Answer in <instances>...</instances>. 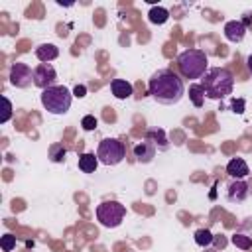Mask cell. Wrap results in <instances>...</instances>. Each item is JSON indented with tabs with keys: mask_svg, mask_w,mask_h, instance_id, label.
<instances>
[{
	"mask_svg": "<svg viewBox=\"0 0 252 252\" xmlns=\"http://www.w3.org/2000/svg\"><path fill=\"white\" fill-rule=\"evenodd\" d=\"M244 98H234L232 102H230V108H232V112H236V114H242L244 112Z\"/></svg>",
	"mask_w": 252,
	"mask_h": 252,
	"instance_id": "25",
	"label": "cell"
},
{
	"mask_svg": "<svg viewBox=\"0 0 252 252\" xmlns=\"http://www.w3.org/2000/svg\"><path fill=\"white\" fill-rule=\"evenodd\" d=\"M224 37L228 39V41H232V43H238V41H242L244 39V35H246V26L240 22V20H230V22H226L224 24Z\"/></svg>",
	"mask_w": 252,
	"mask_h": 252,
	"instance_id": "10",
	"label": "cell"
},
{
	"mask_svg": "<svg viewBox=\"0 0 252 252\" xmlns=\"http://www.w3.org/2000/svg\"><path fill=\"white\" fill-rule=\"evenodd\" d=\"M240 22H242V24H244V26L248 28V26L252 24V14H250V12H246V14H244V18H242Z\"/></svg>",
	"mask_w": 252,
	"mask_h": 252,
	"instance_id": "27",
	"label": "cell"
},
{
	"mask_svg": "<svg viewBox=\"0 0 252 252\" xmlns=\"http://www.w3.org/2000/svg\"><path fill=\"white\" fill-rule=\"evenodd\" d=\"M35 57H37L41 63H51L53 59L59 57V49H57V45H53V43H41V45L35 47Z\"/></svg>",
	"mask_w": 252,
	"mask_h": 252,
	"instance_id": "14",
	"label": "cell"
},
{
	"mask_svg": "<svg viewBox=\"0 0 252 252\" xmlns=\"http://www.w3.org/2000/svg\"><path fill=\"white\" fill-rule=\"evenodd\" d=\"M2 102H4V112L0 116V124H6L12 118V102H10L8 96H2Z\"/></svg>",
	"mask_w": 252,
	"mask_h": 252,
	"instance_id": "23",
	"label": "cell"
},
{
	"mask_svg": "<svg viewBox=\"0 0 252 252\" xmlns=\"http://www.w3.org/2000/svg\"><path fill=\"white\" fill-rule=\"evenodd\" d=\"M87 94V87L85 85H77L75 89H73V96H77V98H83Z\"/></svg>",
	"mask_w": 252,
	"mask_h": 252,
	"instance_id": "26",
	"label": "cell"
},
{
	"mask_svg": "<svg viewBox=\"0 0 252 252\" xmlns=\"http://www.w3.org/2000/svg\"><path fill=\"white\" fill-rule=\"evenodd\" d=\"M65 156H67V148L63 144H51L49 146V159L53 163H61L65 161Z\"/></svg>",
	"mask_w": 252,
	"mask_h": 252,
	"instance_id": "19",
	"label": "cell"
},
{
	"mask_svg": "<svg viewBox=\"0 0 252 252\" xmlns=\"http://www.w3.org/2000/svg\"><path fill=\"white\" fill-rule=\"evenodd\" d=\"M10 83L18 89H28L33 83V69H30L28 63L16 61L10 67Z\"/></svg>",
	"mask_w": 252,
	"mask_h": 252,
	"instance_id": "7",
	"label": "cell"
},
{
	"mask_svg": "<svg viewBox=\"0 0 252 252\" xmlns=\"http://www.w3.org/2000/svg\"><path fill=\"white\" fill-rule=\"evenodd\" d=\"M146 138H148V140H152V142H154V146H156L158 150H161V152H165V150L169 148L167 138H165V132H163L161 128H150V130L146 132Z\"/></svg>",
	"mask_w": 252,
	"mask_h": 252,
	"instance_id": "15",
	"label": "cell"
},
{
	"mask_svg": "<svg viewBox=\"0 0 252 252\" xmlns=\"http://www.w3.org/2000/svg\"><path fill=\"white\" fill-rule=\"evenodd\" d=\"M213 240H215V236H213V232H211V230H207V228H199V230L195 232V244H197V246H201V248L211 246V244H213Z\"/></svg>",
	"mask_w": 252,
	"mask_h": 252,
	"instance_id": "20",
	"label": "cell"
},
{
	"mask_svg": "<svg viewBox=\"0 0 252 252\" xmlns=\"http://www.w3.org/2000/svg\"><path fill=\"white\" fill-rule=\"evenodd\" d=\"M110 91H112V94H114L116 98L124 100V98H130V96H132L134 87H132V83H128L126 79H112Z\"/></svg>",
	"mask_w": 252,
	"mask_h": 252,
	"instance_id": "13",
	"label": "cell"
},
{
	"mask_svg": "<svg viewBox=\"0 0 252 252\" xmlns=\"http://www.w3.org/2000/svg\"><path fill=\"white\" fill-rule=\"evenodd\" d=\"M0 246H2L4 252H12L16 248V236L14 234H4L0 238Z\"/></svg>",
	"mask_w": 252,
	"mask_h": 252,
	"instance_id": "22",
	"label": "cell"
},
{
	"mask_svg": "<svg viewBox=\"0 0 252 252\" xmlns=\"http://www.w3.org/2000/svg\"><path fill=\"white\" fill-rule=\"evenodd\" d=\"M201 85L205 89L207 98L220 100V98H224V96H228L232 93V89H234V75L228 69H224V67H211L203 75Z\"/></svg>",
	"mask_w": 252,
	"mask_h": 252,
	"instance_id": "2",
	"label": "cell"
},
{
	"mask_svg": "<svg viewBox=\"0 0 252 252\" xmlns=\"http://www.w3.org/2000/svg\"><path fill=\"white\" fill-rule=\"evenodd\" d=\"M205 252H219V250H217V248H207Z\"/></svg>",
	"mask_w": 252,
	"mask_h": 252,
	"instance_id": "30",
	"label": "cell"
},
{
	"mask_svg": "<svg viewBox=\"0 0 252 252\" xmlns=\"http://www.w3.org/2000/svg\"><path fill=\"white\" fill-rule=\"evenodd\" d=\"M246 65H248V71H250V75H252V53L248 55V59H246Z\"/></svg>",
	"mask_w": 252,
	"mask_h": 252,
	"instance_id": "29",
	"label": "cell"
},
{
	"mask_svg": "<svg viewBox=\"0 0 252 252\" xmlns=\"http://www.w3.org/2000/svg\"><path fill=\"white\" fill-rule=\"evenodd\" d=\"M248 197V183L244 179H232L226 187V199L232 203H240Z\"/></svg>",
	"mask_w": 252,
	"mask_h": 252,
	"instance_id": "9",
	"label": "cell"
},
{
	"mask_svg": "<svg viewBox=\"0 0 252 252\" xmlns=\"http://www.w3.org/2000/svg\"><path fill=\"white\" fill-rule=\"evenodd\" d=\"M230 242H232L236 248H240V250H250V248H252V238H250V236H246V234H242V232L232 234Z\"/></svg>",
	"mask_w": 252,
	"mask_h": 252,
	"instance_id": "21",
	"label": "cell"
},
{
	"mask_svg": "<svg viewBox=\"0 0 252 252\" xmlns=\"http://www.w3.org/2000/svg\"><path fill=\"white\" fill-rule=\"evenodd\" d=\"M126 217V207L118 201H102L96 207V220L106 228H116Z\"/></svg>",
	"mask_w": 252,
	"mask_h": 252,
	"instance_id": "5",
	"label": "cell"
},
{
	"mask_svg": "<svg viewBox=\"0 0 252 252\" xmlns=\"http://www.w3.org/2000/svg\"><path fill=\"white\" fill-rule=\"evenodd\" d=\"M55 81H57V73L51 63H39L37 67H33V85L37 89L45 91L49 87H55Z\"/></svg>",
	"mask_w": 252,
	"mask_h": 252,
	"instance_id": "8",
	"label": "cell"
},
{
	"mask_svg": "<svg viewBox=\"0 0 252 252\" xmlns=\"http://www.w3.org/2000/svg\"><path fill=\"white\" fill-rule=\"evenodd\" d=\"M148 91L152 98L159 104H177L185 94V85L181 77L175 75L171 69H159L152 75Z\"/></svg>",
	"mask_w": 252,
	"mask_h": 252,
	"instance_id": "1",
	"label": "cell"
},
{
	"mask_svg": "<svg viewBox=\"0 0 252 252\" xmlns=\"http://www.w3.org/2000/svg\"><path fill=\"white\" fill-rule=\"evenodd\" d=\"M226 173H228L232 179H244V177L250 173V167H248V163H246L242 158H232V159L226 163Z\"/></svg>",
	"mask_w": 252,
	"mask_h": 252,
	"instance_id": "12",
	"label": "cell"
},
{
	"mask_svg": "<svg viewBox=\"0 0 252 252\" xmlns=\"http://www.w3.org/2000/svg\"><path fill=\"white\" fill-rule=\"evenodd\" d=\"M205 89H203V85L201 83H193V85H189V100L193 102V106H197V108H201L203 104H205Z\"/></svg>",
	"mask_w": 252,
	"mask_h": 252,
	"instance_id": "17",
	"label": "cell"
},
{
	"mask_svg": "<svg viewBox=\"0 0 252 252\" xmlns=\"http://www.w3.org/2000/svg\"><path fill=\"white\" fill-rule=\"evenodd\" d=\"M156 146H154V142L152 140H144V142H140V144H136L134 146V158L140 161V163H150L152 159H154V156H156Z\"/></svg>",
	"mask_w": 252,
	"mask_h": 252,
	"instance_id": "11",
	"label": "cell"
},
{
	"mask_svg": "<svg viewBox=\"0 0 252 252\" xmlns=\"http://www.w3.org/2000/svg\"><path fill=\"white\" fill-rule=\"evenodd\" d=\"M213 242H215L217 246H220V248L224 246V238H222V236H215V240H213Z\"/></svg>",
	"mask_w": 252,
	"mask_h": 252,
	"instance_id": "28",
	"label": "cell"
},
{
	"mask_svg": "<svg viewBox=\"0 0 252 252\" xmlns=\"http://www.w3.org/2000/svg\"><path fill=\"white\" fill-rule=\"evenodd\" d=\"M96 165H98V158H96L94 154L85 152V154L79 156V169H81L83 173H94Z\"/></svg>",
	"mask_w": 252,
	"mask_h": 252,
	"instance_id": "16",
	"label": "cell"
},
{
	"mask_svg": "<svg viewBox=\"0 0 252 252\" xmlns=\"http://www.w3.org/2000/svg\"><path fill=\"white\" fill-rule=\"evenodd\" d=\"M209 57L203 49H185L177 55V67L185 79H203Z\"/></svg>",
	"mask_w": 252,
	"mask_h": 252,
	"instance_id": "3",
	"label": "cell"
},
{
	"mask_svg": "<svg viewBox=\"0 0 252 252\" xmlns=\"http://www.w3.org/2000/svg\"><path fill=\"white\" fill-rule=\"evenodd\" d=\"M148 20L152 24H156V26H161V24H165L169 20V12L163 6H152L150 12H148Z\"/></svg>",
	"mask_w": 252,
	"mask_h": 252,
	"instance_id": "18",
	"label": "cell"
},
{
	"mask_svg": "<svg viewBox=\"0 0 252 252\" xmlns=\"http://www.w3.org/2000/svg\"><path fill=\"white\" fill-rule=\"evenodd\" d=\"M96 124H98V120H96L93 114H87V116H83V120H81V126H83V130H87V132L94 130Z\"/></svg>",
	"mask_w": 252,
	"mask_h": 252,
	"instance_id": "24",
	"label": "cell"
},
{
	"mask_svg": "<svg viewBox=\"0 0 252 252\" xmlns=\"http://www.w3.org/2000/svg\"><path fill=\"white\" fill-rule=\"evenodd\" d=\"M124 156H126V148L116 138H104L96 148V158L104 165H118L124 159Z\"/></svg>",
	"mask_w": 252,
	"mask_h": 252,
	"instance_id": "6",
	"label": "cell"
},
{
	"mask_svg": "<svg viewBox=\"0 0 252 252\" xmlns=\"http://www.w3.org/2000/svg\"><path fill=\"white\" fill-rule=\"evenodd\" d=\"M41 104L47 112L51 114H65L71 108V100H73V93L63 87V85H55L49 87L45 91H41Z\"/></svg>",
	"mask_w": 252,
	"mask_h": 252,
	"instance_id": "4",
	"label": "cell"
}]
</instances>
